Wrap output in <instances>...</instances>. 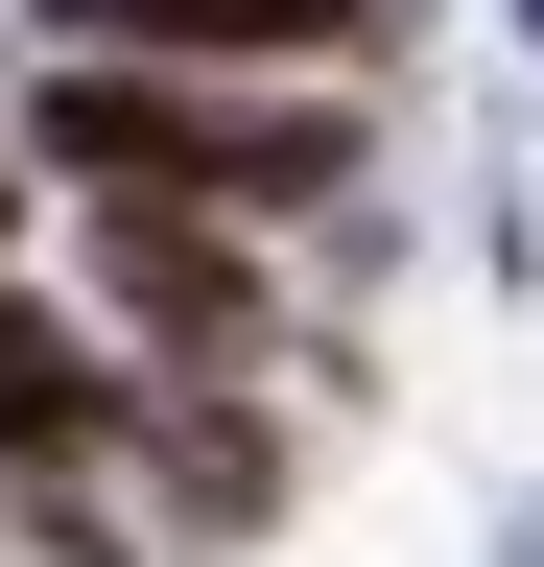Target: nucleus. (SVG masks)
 <instances>
[{"label": "nucleus", "instance_id": "nucleus-1", "mask_svg": "<svg viewBox=\"0 0 544 567\" xmlns=\"http://www.w3.org/2000/svg\"><path fill=\"white\" fill-rule=\"evenodd\" d=\"M24 166L166 189V213H308L356 142H331V118H260V95H214V71H119V48H72V71H48V118H24Z\"/></svg>", "mask_w": 544, "mask_h": 567}, {"label": "nucleus", "instance_id": "nucleus-2", "mask_svg": "<svg viewBox=\"0 0 544 567\" xmlns=\"http://www.w3.org/2000/svg\"><path fill=\"white\" fill-rule=\"evenodd\" d=\"M95 260H119V331H166V354H237V331H260V260H237V213H166V189H119V213H95Z\"/></svg>", "mask_w": 544, "mask_h": 567}, {"label": "nucleus", "instance_id": "nucleus-3", "mask_svg": "<svg viewBox=\"0 0 544 567\" xmlns=\"http://www.w3.org/2000/svg\"><path fill=\"white\" fill-rule=\"evenodd\" d=\"M48 24H72V48H119V71H260V48H356L379 24V0H48Z\"/></svg>", "mask_w": 544, "mask_h": 567}, {"label": "nucleus", "instance_id": "nucleus-4", "mask_svg": "<svg viewBox=\"0 0 544 567\" xmlns=\"http://www.w3.org/2000/svg\"><path fill=\"white\" fill-rule=\"evenodd\" d=\"M95 425H119V354H72L48 308H0V473H72Z\"/></svg>", "mask_w": 544, "mask_h": 567}, {"label": "nucleus", "instance_id": "nucleus-5", "mask_svg": "<svg viewBox=\"0 0 544 567\" xmlns=\"http://www.w3.org/2000/svg\"><path fill=\"white\" fill-rule=\"evenodd\" d=\"M166 496H189V520H260V425H189L166 402Z\"/></svg>", "mask_w": 544, "mask_h": 567}, {"label": "nucleus", "instance_id": "nucleus-6", "mask_svg": "<svg viewBox=\"0 0 544 567\" xmlns=\"http://www.w3.org/2000/svg\"><path fill=\"white\" fill-rule=\"evenodd\" d=\"M0 237H24V166H0Z\"/></svg>", "mask_w": 544, "mask_h": 567}]
</instances>
